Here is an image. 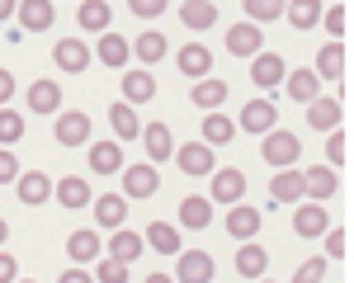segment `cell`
<instances>
[{
    "label": "cell",
    "instance_id": "obj_1",
    "mask_svg": "<svg viewBox=\"0 0 354 283\" xmlns=\"http://www.w3.org/2000/svg\"><path fill=\"white\" fill-rule=\"evenodd\" d=\"M175 161H180V170H185L189 179H203V175H213V170H218V156H213V146H208V142H185V146L175 151Z\"/></svg>",
    "mask_w": 354,
    "mask_h": 283
},
{
    "label": "cell",
    "instance_id": "obj_2",
    "mask_svg": "<svg viewBox=\"0 0 354 283\" xmlns=\"http://www.w3.org/2000/svg\"><path fill=\"white\" fill-rule=\"evenodd\" d=\"M57 142H62V146H90V142H95L90 113H76V109L57 113Z\"/></svg>",
    "mask_w": 354,
    "mask_h": 283
},
{
    "label": "cell",
    "instance_id": "obj_3",
    "mask_svg": "<svg viewBox=\"0 0 354 283\" xmlns=\"http://www.w3.org/2000/svg\"><path fill=\"white\" fill-rule=\"evenodd\" d=\"M260 151H265V161H270L274 170H283V166H293V161H298V151H302V142L293 137V133H283V128H279V133H265V146H260Z\"/></svg>",
    "mask_w": 354,
    "mask_h": 283
},
{
    "label": "cell",
    "instance_id": "obj_4",
    "mask_svg": "<svg viewBox=\"0 0 354 283\" xmlns=\"http://www.w3.org/2000/svg\"><path fill=\"white\" fill-rule=\"evenodd\" d=\"M340 118H345V104H340L335 95H317V99H307V123H312L317 133H335Z\"/></svg>",
    "mask_w": 354,
    "mask_h": 283
},
{
    "label": "cell",
    "instance_id": "obj_5",
    "mask_svg": "<svg viewBox=\"0 0 354 283\" xmlns=\"http://www.w3.org/2000/svg\"><path fill=\"white\" fill-rule=\"evenodd\" d=\"M227 52L232 57H255V52H265V28L260 24H236V28H227Z\"/></svg>",
    "mask_w": 354,
    "mask_h": 283
},
{
    "label": "cell",
    "instance_id": "obj_6",
    "mask_svg": "<svg viewBox=\"0 0 354 283\" xmlns=\"http://www.w3.org/2000/svg\"><path fill=\"white\" fill-rule=\"evenodd\" d=\"M175 283H213V255L208 251H180V274Z\"/></svg>",
    "mask_w": 354,
    "mask_h": 283
},
{
    "label": "cell",
    "instance_id": "obj_7",
    "mask_svg": "<svg viewBox=\"0 0 354 283\" xmlns=\"http://www.w3.org/2000/svg\"><path fill=\"white\" fill-rule=\"evenodd\" d=\"M335 189H340V175H335L330 166L302 170V198H317V203H322V198H330Z\"/></svg>",
    "mask_w": 354,
    "mask_h": 283
},
{
    "label": "cell",
    "instance_id": "obj_8",
    "mask_svg": "<svg viewBox=\"0 0 354 283\" xmlns=\"http://www.w3.org/2000/svg\"><path fill=\"white\" fill-rule=\"evenodd\" d=\"M288 76V61L279 52H255V66H250V81L260 85V90H274V85Z\"/></svg>",
    "mask_w": 354,
    "mask_h": 283
},
{
    "label": "cell",
    "instance_id": "obj_9",
    "mask_svg": "<svg viewBox=\"0 0 354 283\" xmlns=\"http://www.w3.org/2000/svg\"><path fill=\"white\" fill-rule=\"evenodd\" d=\"M175 61H180V71H185L189 81H203V76L213 71V52H208L203 43H185V48L175 52Z\"/></svg>",
    "mask_w": 354,
    "mask_h": 283
},
{
    "label": "cell",
    "instance_id": "obj_10",
    "mask_svg": "<svg viewBox=\"0 0 354 283\" xmlns=\"http://www.w3.org/2000/svg\"><path fill=\"white\" fill-rule=\"evenodd\" d=\"M326 226H330V213L317 198H312V203H298V213H293V231H298V236H322Z\"/></svg>",
    "mask_w": 354,
    "mask_h": 283
},
{
    "label": "cell",
    "instance_id": "obj_11",
    "mask_svg": "<svg viewBox=\"0 0 354 283\" xmlns=\"http://www.w3.org/2000/svg\"><path fill=\"white\" fill-rule=\"evenodd\" d=\"M274 118H279V109H274L270 99H250V104H241V133H270Z\"/></svg>",
    "mask_w": 354,
    "mask_h": 283
},
{
    "label": "cell",
    "instance_id": "obj_12",
    "mask_svg": "<svg viewBox=\"0 0 354 283\" xmlns=\"http://www.w3.org/2000/svg\"><path fill=\"white\" fill-rule=\"evenodd\" d=\"M15 194H19V203H28V208H38L43 198L53 194V179H48L43 170H24V175L15 179Z\"/></svg>",
    "mask_w": 354,
    "mask_h": 283
},
{
    "label": "cell",
    "instance_id": "obj_13",
    "mask_svg": "<svg viewBox=\"0 0 354 283\" xmlns=\"http://www.w3.org/2000/svg\"><path fill=\"white\" fill-rule=\"evenodd\" d=\"M265 269H270V251L265 246H255V241H241V255H236V274L241 279H265Z\"/></svg>",
    "mask_w": 354,
    "mask_h": 283
},
{
    "label": "cell",
    "instance_id": "obj_14",
    "mask_svg": "<svg viewBox=\"0 0 354 283\" xmlns=\"http://www.w3.org/2000/svg\"><path fill=\"white\" fill-rule=\"evenodd\" d=\"M95 222L109 226V231H118V226L128 222V198L123 194H100L95 198Z\"/></svg>",
    "mask_w": 354,
    "mask_h": 283
},
{
    "label": "cell",
    "instance_id": "obj_15",
    "mask_svg": "<svg viewBox=\"0 0 354 283\" xmlns=\"http://www.w3.org/2000/svg\"><path fill=\"white\" fill-rule=\"evenodd\" d=\"M208 179H213V198H218V203H241V194H245V175L241 170H213V175H208Z\"/></svg>",
    "mask_w": 354,
    "mask_h": 283
},
{
    "label": "cell",
    "instance_id": "obj_16",
    "mask_svg": "<svg viewBox=\"0 0 354 283\" xmlns=\"http://www.w3.org/2000/svg\"><path fill=\"white\" fill-rule=\"evenodd\" d=\"M270 198L274 203H302V170H293V166L279 170L270 179Z\"/></svg>",
    "mask_w": 354,
    "mask_h": 283
},
{
    "label": "cell",
    "instance_id": "obj_17",
    "mask_svg": "<svg viewBox=\"0 0 354 283\" xmlns=\"http://www.w3.org/2000/svg\"><path fill=\"white\" fill-rule=\"evenodd\" d=\"M90 170L95 175H118L123 170V146L118 142H90Z\"/></svg>",
    "mask_w": 354,
    "mask_h": 283
},
{
    "label": "cell",
    "instance_id": "obj_18",
    "mask_svg": "<svg viewBox=\"0 0 354 283\" xmlns=\"http://www.w3.org/2000/svg\"><path fill=\"white\" fill-rule=\"evenodd\" d=\"M227 231H232V241H255V231H260V213L245 208V203H232V213H227Z\"/></svg>",
    "mask_w": 354,
    "mask_h": 283
},
{
    "label": "cell",
    "instance_id": "obj_19",
    "mask_svg": "<svg viewBox=\"0 0 354 283\" xmlns=\"http://www.w3.org/2000/svg\"><path fill=\"white\" fill-rule=\"evenodd\" d=\"M66 255H71L76 264H90V260H100V255H104V241H100V231H71V236H66Z\"/></svg>",
    "mask_w": 354,
    "mask_h": 283
},
{
    "label": "cell",
    "instance_id": "obj_20",
    "mask_svg": "<svg viewBox=\"0 0 354 283\" xmlns=\"http://www.w3.org/2000/svg\"><path fill=\"white\" fill-rule=\"evenodd\" d=\"M322 81H340L345 76V48H340V38H330L326 48L317 52V66H312Z\"/></svg>",
    "mask_w": 354,
    "mask_h": 283
},
{
    "label": "cell",
    "instance_id": "obj_21",
    "mask_svg": "<svg viewBox=\"0 0 354 283\" xmlns=\"http://www.w3.org/2000/svg\"><path fill=\"white\" fill-rule=\"evenodd\" d=\"M19 28L33 33V28H53V0H19Z\"/></svg>",
    "mask_w": 354,
    "mask_h": 283
},
{
    "label": "cell",
    "instance_id": "obj_22",
    "mask_svg": "<svg viewBox=\"0 0 354 283\" xmlns=\"http://www.w3.org/2000/svg\"><path fill=\"white\" fill-rule=\"evenodd\" d=\"M208 222H213V198L189 194L185 203H180V226H189V231H203Z\"/></svg>",
    "mask_w": 354,
    "mask_h": 283
},
{
    "label": "cell",
    "instance_id": "obj_23",
    "mask_svg": "<svg viewBox=\"0 0 354 283\" xmlns=\"http://www.w3.org/2000/svg\"><path fill=\"white\" fill-rule=\"evenodd\" d=\"M28 109L33 113H57L62 109V85L57 81H33L28 85Z\"/></svg>",
    "mask_w": 354,
    "mask_h": 283
},
{
    "label": "cell",
    "instance_id": "obj_24",
    "mask_svg": "<svg viewBox=\"0 0 354 283\" xmlns=\"http://www.w3.org/2000/svg\"><path fill=\"white\" fill-rule=\"evenodd\" d=\"M156 184H161V179H156L151 166H128V175H123V194L128 198H151Z\"/></svg>",
    "mask_w": 354,
    "mask_h": 283
},
{
    "label": "cell",
    "instance_id": "obj_25",
    "mask_svg": "<svg viewBox=\"0 0 354 283\" xmlns=\"http://www.w3.org/2000/svg\"><path fill=\"white\" fill-rule=\"evenodd\" d=\"M109 123H113V137H118V142L142 137V123H137V104H128V99L109 109Z\"/></svg>",
    "mask_w": 354,
    "mask_h": 283
},
{
    "label": "cell",
    "instance_id": "obj_26",
    "mask_svg": "<svg viewBox=\"0 0 354 283\" xmlns=\"http://www.w3.org/2000/svg\"><path fill=\"white\" fill-rule=\"evenodd\" d=\"M57 66L71 71V76L85 71V66H90V48H85L81 38H62V43H57Z\"/></svg>",
    "mask_w": 354,
    "mask_h": 283
},
{
    "label": "cell",
    "instance_id": "obj_27",
    "mask_svg": "<svg viewBox=\"0 0 354 283\" xmlns=\"http://www.w3.org/2000/svg\"><path fill=\"white\" fill-rule=\"evenodd\" d=\"M151 95H156L151 71H142V66H137V71H123V99H128V104H147Z\"/></svg>",
    "mask_w": 354,
    "mask_h": 283
},
{
    "label": "cell",
    "instance_id": "obj_28",
    "mask_svg": "<svg viewBox=\"0 0 354 283\" xmlns=\"http://www.w3.org/2000/svg\"><path fill=\"white\" fill-rule=\"evenodd\" d=\"M236 137V118H227V113H208V118H203V137L198 142H208V146H227V142Z\"/></svg>",
    "mask_w": 354,
    "mask_h": 283
},
{
    "label": "cell",
    "instance_id": "obj_29",
    "mask_svg": "<svg viewBox=\"0 0 354 283\" xmlns=\"http://www.w3.org/2000/svg\"><path fill=\"white\" fill-rule=\"evenodd\" d=\"M142 142H147V156H151V161L175 156V137H170V128H165V123H147V128H142Z\"/></svg>",
    "mask_w": 354,
    "mask_h": 283
},
{
    "label": "cell",
    "instance_id": "obj_30",
    "mask_svg": "<svg viewBox=\"0 0 354 283\" xmlns=\"http://www.w3.org/2000/svg\"><path fill=\"white\" fill-rule=\"evenodd\" d=\"M142 241H147V246H151L156 255H180V226H170V222H151Z\"/></svg>",
    "mask_w": 354,
    "mask_h": 283
},
{
    "label": "cell",
    "instance_id": "obj_31",
    "mask_svg": "<svg viewBox=\"0 0 354 283\" xmlns=\"http://www.w3.org/2000/svg\"><path fill=\"white\" fill-rule=\"evenodd\" d=\"M322 10H326L322 0H288V5H283V14H288L293 28H317L322 24Z\"/></svg>",
    "mask_w": 354,
    "mask_h": 283
},
{
    "label": "cell",
    "instance_id": "obj_32",
    "mask_svg": "<svg viewBox=\"0 0 354 283\" xmlns=\"http://www.w3.org/2000/svg\"><path fill=\"white\" fill-rule=\"evenodd\" d=\"M76 19H81V28H90V33H109V0H81V10H76Z\"/></svg>",
    "mask_w": 354,
    "mask_h": 283
},
{
    "label": "cell",
    "instance_id": "obj_33",
    "mask_svg": "<svg viewBox=\"0 0 354 283\" xmlns=\"http://www.w3.org/2000/svg\"><path fill=\"white\" fill-rule=\"evenodd\" d=\"M57 203H62V208H85V203H90V179H81V175L57 179Z\"/></svg>",
    "mask_w": 354,
    "mask_h": 283
},
{
    "label": "cell",
    "instance_id": "obj_34",
    "mask_svg": "<svg viewBox=\"0 0 354 283\" xmlns=\"http://www.w3.org/2000/svg\"><path fill=\"white\" fill-rule=\"evenodd\" d=\"M142 251H147V241H142L137 231H128V226H118V231H113V241H109V255H113V260L133 264V260H137Z\"/></svg>",
    "mask_w": 354,
    "mask_h": 283
},
{
    "label": "cell",
    "instance_id": "obj_35",
    "mask_svg": "<svg viewBox=\"0 0 354 283\" xmlns=\"http://www.w3.org/2000/svg\"><path fill=\"white\" fill-rule=\"evenodd\" d=\"M180 24L185 28H213L218 24V5H213V0H189V5L180 10Z\"/></svg>",
    "mask_w": 354,
    "mask_h": 283
},
{
    "label": "cell",
    "instance_id": "obj_36",
    "mask_svg": "<svg viewBox=\"0 0 354 283\" xmlns=\"http://www.w3.org/2000/svg\"><path fill=\"white\" fill-rule=\"evenodd\" d=\"M189 99L198 104V109H208V113H213V109L222 104V99H227V85L213 81V76H203V81H194V95H189Z\"/></svg>",
    "mask_w": 354,
    "mask_h": 283
},
{
    "label": "cell",
    "instance_id": "obj_37",
    "mask_svg": "<svg viewBox=\"0 0 354 283\" xmlns=\"http://www.w3.org/2000/svg\"><path fill=\"white\" fill-rule=\"evenodd\" d=\"M133 52H137V61H147V66H151V61H161V57H165V33L147 28V33L133 43Z\"/></svg>",
    "mask_w": 354,
    "mask_h": 283
},
{
    "label": "cell",
    "instance_id": "obj_38",
    "mask_svg": "<svg viewBox=\"0 0 354 283\" xmlns=\"http://www.w3.org/2000/svg\"><path fill=\"white\" fill-rule=\"evenodd\" d=\"M95 52H100L104 66H123V61H128V38H118V33H100V48H95Z\"/></svg>",
    "mask_w": 354,
    "mask_h": 283
},
{
    "label": "cell",
    "instance_id": "obj_39",
    "mask_svg": "<svg viewBox=\"0 0 354 283\" xmlns=\"http://www.w3.org/2000/svg\"><path fill=\"white\" fill-rule=\"evenodd\" d=\"M283 81H288V95H293L298 104H307V99H317V81H322V76H317V71H293V76H283Z\"/></svg>",
    "mask_w": 354,
    "mask_h": 283
},
{
    "label": "cell",
    "instance_id": "obj_40",
    "mask_svg": "<svg viewBox=\"0 0 354 283\" xmlns=\"http://www.w3.org/2000/svg\"><path fill=\"white\" fill-rule=\"evenodd\" d=\"M283 5H288V0H245V19H250V24H270V19L283 14Z\"/></svg>",
    "mask_w": 354,
    "mask_h": 283
},
{
    "label": "cell",
    "instance_id": "obj_41",
    "mask_svg": "<svg viewBox=\"0 0 354 283\" xmlns=\"http://www.w3.org/2000/svg\"><path fill=\"white\" fill-rule=\"evenodd\" d=\"M95 283H128V264L113 260V255H104V260L95 264Z\"/></svg>",
    "mask_w": 354,
    "mask_h": 283
},
{
    "label": "cell",
    "instance_id": "obj_42",
    "mask_svg": "<svg viewBox=\"0 0 354 283\" xmlns=\"http://www.w3.org/2000/svg\"><path fill=\"white\" fill-rule=\"evenodd\" d=\"M19 137H24V118L15 109H0V142L10 146V142H19Z\"/></svg>",
    "mask_w": 354,
    "mask_h": 283
},
{
    "label": "cell",
    "instance_id": "obj_43",
    "mask_svg": "<svg viewBox=\"0 0 354 283\" xmlns=\"http://www.w3.org/2000/svg\"><path fill=\"white\" fill-rule=\"evenodd\" d=\"M322 279H326V260H322V255H312L298 274H293V283H322Z\"/></svg>",
    "mask_w": 354,
    "mask_h": 283
},
{
    "label": "cell",
    "instance_id": "obj_44",
    "mask_svg": "<svg viewBox=\"0 0 354 283\" xmlns=\"http://www.w3.org/2000/svg\"><path fill=\"white\" fill-rule=\"evenodd\" d=\"M24 170H19V161H15V151L10 146H0V184H15Z\"/></svg>",
    "mask_w": 354,
    "mask_h": 283
},
{
    "label": "cell",
    "instance_id": "obj_45",
    "mask_svg": "<svg viewBox=\"0 0 354 283\" xmlns=\"http://www.w3.org/2000/svg\"><path fill=\"white\" fill-rule=\"evenodd\" d=\"M322 24H326L330 38H340V33H345V5H330V10H322Z\"/></svg>",
    "mask_w": 354,
    "mask_h": 283
},
{
    "label": "cell",
    "instance_id": "obj_46",
    "mask_svg": "<svg viewBox=\"0 0 354 283\" xmlns=\"http://www.w3.org/2000/svg\"><path fill=\"white\" fill-rule=\"evenodd\" d=\"M326 156H330V170L345 166V133H340V128H335V133L326 137Z\"/></svg>",
    "mask_w": 354,
    "mask_h": 283
},
{
    "label": "cell",
    "instance_id": "obj_47",
    "mask_svg": "<svg viewBox=\"0 0 354 283\" xmlns=\"http://www.w3.org/2000/svg\"><path fill=\"white\" fill-rule=\"evenodd\" d=\"M128 10L137 19H156V14H165V0H128Z\"/></svg>",
    "mask_w": 354,
    "mask_h": 283
},
{
    "label": "cell",
    "instance_id": "obj_48",
    "mask_svg": "<svg viewBox=\"0 0 354 283\" xmlns=\"http://www.w3.org/2000/svg\"><path fill=\"white\" fill-rule=\"evenodd\" d=\"M322 236H326V255H330V260H340V255H345V231H340V226H326Z\"/></svg>",
    "mask_w": 354,
    "mask_h": 283
},
{
    "label": "cell",
    "instance_id": "obj_49",
    "mask_svg": "<svg viewBox=\"0 0 354 283\" xmlns=\"http://www.w3.org/2000/svg\"><path fill=\"white\" fill-rule=\"evenodd\" d=\"M10 99H15V71L0 66V104H10Z\"/></svg>",
    "mask_w": 354,
    "mask_h": 283
},
{
    "label": "cell",
    "instance_id": "obj_50",
    "mask_svg": "<svg viewBox=\"0 0 354 283\" xmlns=\"http://www.w3.org/2000/svg\"><path fill=\"white\" fill-rule=\"evenodd\" d=\"M15 274H19L15 269V255H0V283H15Z\"/></svg>",
    "mask_w": 354,
    "mask_h": 283
},
{
    "label": "cell",
    "instance_id": "obj_51",
    "mask_svg": "<svg viewBox=\"0 0 354 283\" xmlns=\"http://www.w3.org/2000/svg\"><path fill=\"white\" fill-rule=\"evenodd\" d=\"M57 283H95V279H90L85 269H66V274H62V279H57Z\"/></svg>",
    "mask_w": 354,
    "mask_h": 283
},
{
    "label": "cell",
    "instance_id": "obj_52",
    "mask_svg": "<svg viewBox=\"0 0 354 283\" xmlns=\"http://www.w3.org/2000/svg\"><path fill=\"white\" fill-rule=\"evenodd\" d=\"M15 14V0H0V19H10Z\"/></svg>",
    "mask_w": 354,
    "mask_h": 283
},
{
    "label": "cell",
    "instance_id": "obj_53",
    "mask_svg": "<svg viewBox=\"0 0 354 283\" xmlns=\"http://www.w3.org/2000/svg\"><path fill=\"white\" fill-rule=\"evenodd\" d=\"M142 283H175V279H170V274H147Z\"/></svg>",
    "mask_w": 354,
    "mask_h": 283
},
{
    "label": "cell",
    "instance_id": "obj_54",
    "mask_svg": "<svg viewBox=\"0 0 354 283\" xmlns=\"http://www.w3.org/2000/svg\"><path fill=\"white\" fill-rule=\"evenodd\" d=\"M5 236H10V222H5V217H0V246H5Z\"/></svg>",
    "mask_w": 354,
    "mask_h": 283
},
{
    "label": "cell",
    "instance_id": "obj_55",
    "mask_svg": "<svg viewBox=\"0 0 354 283\" xmlns=\"http://www.w3.org/2000/svg\"><path fill=\"white\" fill-rule=\"evenodd\" d=\"M15 283H33V279H15Z\"/></svg>",
    "mask_w": 354,
    "mask_h": 283
},
{
    "label": "cell",
    "instance_id": "obj_56",
    "mask_svg": "<svg viewBox=\"0 0 354 283\" xmlns=\"http://www.w3.org/2000/svg\"><path fill=\"white\" fill-rule=\"evenodd\" d=\"M255 283H270V279H255Z\"/></svg>",
    "mask_w": 354,
    "mask_h": 283
},
{
    "label": "cell",
    "instance_id": "obj_57",
    "mask_svg": "<svg viewBox=\"0 0 354 283\" xmlns=\"http://www.w3.org/2000/svg\"><path fill=\"white\" fill-rule=\"evenodd\" d=\"M185 5H189V0H185Z\"/></svg>",
    "mask_w": 354,
    "mask_h": 283
}]
</instances>
